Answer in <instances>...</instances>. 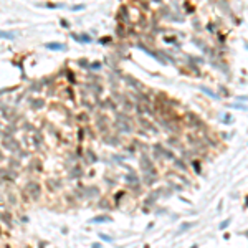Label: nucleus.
Here are the masks:
<instances>
[{
    "mask_svg": "<svg viewBox=\"0 0 248 248\" xmlns=\"http://www.w3.org/2000/svg\"><path fill=\"white\" fill-rule=\"evenodd\" d=\"M93 248H101V245H99V243H96V245H93Z\"/></svg>",
    "mask_w": 248,
    "mask_h": 248,
    "instance_id": "obj_8",
    "label": "nucleus"
},
{
    "mask_svg": "<svg viewBox=\"0 0 248 248\" xmlns=\"http://www.w3.org/2000/svg\"><path fill=\"white\" fill-rule=\"evenodd\" d=\"M101 236L103 240H106V242H113V238H111V236H108V235H99Z\"/></svg>",
    "mask_w": 248,
    "mask_h": 248,
    "instance_id": "obj_7",
    "label": "nucleus"
},
{
    "mask_svg": "<svg viewBox=\"0 0 248 248\" xmlns=\"http://www.w3.org/2000/svg\"><path fill=\"white\" fill-rule=\"evenodd\" d=\"M0 38H9V40H13V38H15V33H5V32H0Z\"/></svg>",
    "mask_w": 248,
    "mask_h": 248,
    "instance_id": "obj_3",
    "label": "nucleus"
},
{
    "mask_svg": "<svg viewBox=\"0 0 248 248\" xmlns=\"http://www.w3.org/2000/svg\"><path fill=\"white\" fill-rule=\"evenodd\" d=\"M228 223H230V220H225V222H222V223H220V230H223V228L227 227Z\"/></svg>",
    "mask_w": 248,
    "mask_h": 248,
    "instance_id": "obj_6",
    "label": "nucleus"
},
{
    "mask_svg": "<svg viewBox=\"0 0 248 248\" xmlns=\"http://www.w3.org/2000/svg\"><path fill=\"white\" fill-rule=\"evenodd\" d=\"M45 46L48 50H65V45H61V43H46Z\"/></svg>",
    "mask_w": 248,
    "mask_h": 248,
    "instance_id": "obj_2",
    "label": "nucleus"
},
{
    "mask_svg": "<svg viewBox=\"0 0 248 248\" xmlns=\"http://www.w3.org/2000/svg\"><path fill=\"white\" fill-rule=\"evenodd\" d=\"M27 190H28V193L32 195V198H38L40 197V193H42L40 185H38L37 182H30V184L27 185Z\"/></svg>",
    "mask_w": 248,
    "mask_h": 248,
    "instance_id": "obj_1",
    "label": "nucleus"
},
{
    "mask_svg": "<svg viewBox=\"0 0 248 248\" xmlns=\"http://www.w3.org/2000/svg\"><path fill=\"white\" fill-rule=\"evenodd\" d=\"M202 91H205L207 94H208V96H212V98H217V96H215V94H213V93L210 91V89H207V88H202Z\"/></svg>",
    "mask_w": 248,
    "mask_h": 248,
    "instance_id": "obj_5",
    "label": "nucleus"
},
{
    "mask_svg": "<svg viewBox=\"0 0 248 248\" xmlns=\"http://www.w3.org/2000/svg\"><path fill=\"white\" fill-rule=\"evenodd\" d=\"M109 220H111L109 217H98V219H93L91 222H93V223H96V222H109Z\"/></svg>",
    "mask_w": 248,
    "mask_h": 248,
    "instance_id": "obj_4",
    "label": "nucleus"
}]
</instances>
